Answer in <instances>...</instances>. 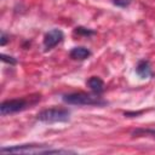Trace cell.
Wrapping results in <instances>:
<instances>
[{
    "label": "cell",
    "mask_w": 155,
    "mask_h": 155,
    "mask_svg": "<svg viewBox=\"0 0 155 155\" xmlns=\"http://www.w3.org/2000/svg\"><path fill=\"white\" fill-rule=\"evenodd\" d=\"M63 39V33L59 29H52L44 36V46L46 50L53 48L56 45H58Z\"/></svg>",
    "instance_id": "5b68a950"
},
{
    "label": "cell",
    "mask_w": 155,
    "mask_h": 155,
    "mask_svg": "<svg viewBox=\"0 0 155 155\" xmlns=\"http://www.w3.org/2000/svg\"><path fill=\"white\" fill-rule=\"evenodd\" d=\"M6 42H7V38H6L5 33H1V40H0V45H1V46H4Z\"/></svg>",
    "instance_id": "7c38bea8"
},
{
    "label": "cell",
    "mask_w": 155,
    "mask_h": 155,
    "mask_svg": "<svg viewBox=\"0 0 155 155\" xmlns=\"http://www.w3.org/2000/svg\"><path fill=\"white\" fill-rule=\"evenodd\" d=\"M145 133H151V134H154V137H155V131H144Z\"/></svg>",
    "instance_id": "4fadbf2b"
},
{
    "label": "cell",
    "mask_w": 155,
    "mask_h": 155,
    "mask_svg": "<svg viewBox=\"0 0 155 155\" xmlns=\"http://www.w3.org/2000/svg\"><path fill=\"white\" fill-rule=\"evenodd\" d=\"M1 61L2 62H7L10 64H16V59L13 57H8L6 54H1Z\"/></svg>",
    "instance_id": "8fae6325"
},
{
    "label": "cell",
    "mask_w": 155,
    "mask_h": 155,
    "mask_svg": "<svg viewBox=\"0 0 155 155\" xmlns=\"http://www.w3.org/2000/svg\"><path fill=\"white\" fill-rule=\"evenodd\" d=\"M136 73L142 78H149L151 75V68H150V63L148 61H139L137 67H136Z\"/></svg>",
    "instance_id": "8992f818"
},
{
    "label": "cell",
    "mask_w": 155,
    "mask_h": 155,
    "mask_svg": "<svg viewBox=\"0 0 155 155\" xmlns=\"http://www.w3.org/2000/svg\"><path fill=\"white\" fill-rule=\"evenodd\" d=\"M130 2H131V0H114V4L119 7H126L130 5Z\"/></svg>",
    "instance_id": "30bf717a"
},
{
    "label": "cell",
    "mask_w": 155,
    "mask_h": 155,
    "mask_svg": "<svg viewBox=\"0 0 155 155\" xmlns=\"http://www.w3.org/2000/svg\"><path fill=\"white\" fill-rule=\"evenodd\" d=\"M87 85H88V87H90L93 92H96V93H102V92L104 91V82H103V80H102L101 78H98V76H92V78H90V79L87 80Z\"/></svg>",
    "instance_id": "ba28073f"
},
{
    "label": "cell",
    "mask_w": 155,
    "mask_h": 155,
    "mask_svg": "<svg viewBox=\"0 0 155 155\" xmlns=\"http://www.w3.org/2000/svg\"><path fill=\"white\" fill-rule=\"evenodd\" d=\"M63 101L68 104L74 105H104L107 102L101 99V97L85 93V92H75L69 93L63 97Z\"/></svg>",
    "instance_id": "7a4b0ae2"
},
{
    "label": "cell",
    "mask_w": 155,
    "mask_h": 155,
    "mask_svg": "<svg viewBox=\"0 0 155 155\" xmlns=\"http://www.w3.org/2000/svg\"><path fill=\"white\" fill-rule=\"evenodd\" d=\"M69 111L62 108H50L40 111L36 115V119L41 122L54 124V122H65L69 120Z\"/></svg>",
    "instance_id": "3957f363"
},
{
    "label": "cell",
    "mask_w": 155,
    "mask_h": 155,
    "mask_svg": "<svg viewBox=\"0 0 155 155\" xmlns=\"http://www.w3.org/2000/svg\"><path fill=\"white\" fill-rule=\"evenodd\" d=\"M75 33L79 34V35H92L94 34L93 30H90V29H86V28H82V27H79L75 29Z\"/></svg>",
    "instance_id": "9c48e42d"
},
{
    "label": "cell",
    "mask_w": 155,
    "mask_h": 155,
    "mask_svg": "<svg viewBox=\"0 0 155 155\" xmlns=\"http://www.w3.org/2000/svg\"><path fill=\"white\" fill-rule=\"evenodd\" d=\"M28 105V102L25 99H10L5 101L0 104V113L1 115H8L17 111H21L25 109Z\"/></svg>",
    "instance_id": "277c9868"
},
{
    "label": "cell",
    "mask_w": 155,
    "mask_h": 155,
    "mask_svg": "<svg viewBox=\"0 0 155 155\" xmlns=\"http://www.w3.org/2000/svg\"><path fill=\"white\" fill-rule=\"evenodd\" d=\"M0 151L2 154L5 153H17V154H67L73 153L69 150H61V149H50L48 145L42 144H22V145H15L8 148H1Z\"/></svg>",
    "instance_id": "6da1fadb"
},
{
    "label": "cell",
    "mask_w": 155,
    "mask_h": 155,
    "mask_svg": "<svg viewBox=\"0 0 155 155\" xmlns=\"http://www.w3.org/2000/svg\"><path fill=\"white\" fill-rule=\"evenodd\" d=\"M69 56H70L73 59L84 61V59H86L87 57L91 56V52H90V50H87L86 47H74V48L69 52Z\"/></svg>",
    "instance_id": "52a82bcc"
}]
</instances>
